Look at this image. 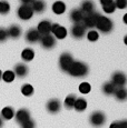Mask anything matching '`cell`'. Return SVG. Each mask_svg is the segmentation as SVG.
Wrapping results in <instances>:
<instances>
[{
	"instance_id": "obj_1",
	"label": "cell",
	"mask_w": 127,
	"mask_h": 128,
	"mask_svg": "<svg viewBox=\"0 0 127 128\" xmlns=\"http://www.w3.org/2000/svg\"><path fill=\"white\" fill-rule=\"evenodd\" d=\"M88 71H89L88 66H87L86 64L82 62V61H74V64L72 65L68 74H69L70 76H72V77L82 78L88 75Z\"/></svg>"
},
{
	"instance_id": "obj_2",
	"label": "cell",
	"mask_w": 127,
	"mask_h": 128,
	"mask_svg": "<svg viewBox=\"0 0 127 128\" xmlns=\"http://www.w3.org/2000/svg\"><path fill=\"white\" fill-rule=\"evenodd\" d=\"M96 28L102 34H109L114 28V22L108 18V17L100 16L98 19V21H97Z\"/></svg>"
},
{
	"instance_id": "obj_3",
	"label": "cell",
	"mask_w": 127,
	"mask_h": 128,
	"mask_svg": "<svg viewBox=\"0 0 127 128\" xmlns=\"http://www.w3.org/2000/svg\"><path fill=\"white\" fill-rule=\"evenodd\" d=\"M74 58H72V56L70 55V54L68 52H65L62 54V56H60L59 58V67L60 69H62L64 72H68L70 69V67H72V65L74 64Z\"/></svg>"
},
{
	"instance_id": "obj_4",
	"label": "cell",
	"mask_w": 127,
	"mask_h": 128,
	"mask_svg": "<svg viewBox=\"0 0 127 128\" xmlns=\"http://www.w3.org/2000/svg\"><path fill=\"white\" fill-rule=\"evenodd\" d=\"M17 14H18V17L21 20H29V19H31L34 16V11H32V9H31V4H22L19 7L18 11H17Z\"/></svg>"
},
{
	"instance_id": "obj_5",
	"label": "cell",
	"mask_w": 127,
	"mask_h": 128,
	"mask_svg": "<svg viewBox=\"0 0 127 128\" xmlns=\"http://www.w3.org/2000/svg\"><path fill=\"white\" fill-rule=\"evenodd\" d=\"M89 122L94 127H102L106 122V116L102 112H95L90 115Z\"/></svg>"
},
{
	"instance_id": "obj_6",
	"label": "cell",
	"mask_w": 127,
	"mask_h": 128,
	"mask_svg": "<svg viewBox=\"0 0 127 128\" xmlns=\"http://www.w3.org/2000/svg\"><path fill=\"white\" fill-rule=\"evenodd\" d=\"M99 17H100V14H98V12H92V14H86V16L84 17V20H82V24H84L85 27L89 29H92L96 27L97 24V21H98Z\"/></svg>"
},
{
	"instance_id": "obj_7",
	"label": "cell",
	"mask_w": 127,
	"mask_h": 128,
	"mask_svg": "<svg viewBox=\"0 0 127 128\" xmlns=\"http://www.w3.org/2000/svg\"><path fill=\"white\" fill-rule=\"evenodd\" d=\"M116 88L118 87H124L127 82V77L124 72L122 71H116L112 76V82H110Z\"/></svg>"
},
{
	"instance_id": "obj_8",
	"label": "cell",
	"mask_w": 127,
	"mask_h": 128,
	"mask_svg": "<svg viewBox=\"0 0 127 128\" xmlns=\"http://www.w3.org/2000/svg\"><path fill=\"white\" fill-rule=\"evenodd\" d=\"M51 35H54V37H55L56 39L62 40V39H65L66 37H67V29L58 24H52V27H51Z\"/></svg>"
},
{
	"instance_id": "obj_9",
	"label": "cell",
	"mask_w": 127,
	"mask_h": 128,
	"mask_svg": "<svg viewBox=\"0 0 127 128\" xmlns=\"http://www.w3.org/2000/svg\"><path fill=\"white\" fill-rule=\"evenodd\" d=\"M86 27L82 24H74V26L72 27V36L76 39H82V37L86 35Z\"/></svg>"
},
{
	"instance_id": "obj_10",
	"label": "cell",
	"mask_w": 127,
	"mask_h": 128,
	"mask_svg": "<svg viewBox=\"0 0 127 128\" xmlns=\"http://www.w3.org/2000/svg\"><path fill=\"white\" fill-rule=\"evenodd\" d=\"M51 27H52V24L49 20H42L39 22L38 27L36 29L40 34V36H47L51 34Z\"/></svg>"
},
{
	"instance_id": "obj_11",
	"label": "cell",
	"mask_w": 127,
	"mask_h": 128,
	"mask_svg": "<svg viewBox=\"0 0 127 128\" xmlns=\"http://www.w3.org/2000/svg\"><path fill=\"white\" fill-rule=\"evenodd\" d=\"M40 45L45 49H52L56 46V38L52 35H47V36H41L40 38Z\"/></svg>"
},
{
	"instance_id": "obj_12",
	"label": "cell",
	"mask_w": 127,
	"mask_h": 128,
	"mask_svg": "<svg viewBox=\"0 0 127 128\" xmlns=\"http://www.w3.org/2000/svg\"><path fill=\"white\" fill-rule=\"evenodd\" d=\"M40 34L38 32V30L36 28H31L27 31L26 34V40L28 41L29 44H36L38 41H40Z\"/></svg>"
},
{
	"instance_id": "obj_13",
	"label": "cell",
	"mask_w": 127,
	"mask_h": 128,
	"mask_svg": "<svg viewBox=\"0 0 127 128\" xmlns=\"http://www.w3.org/2000/svg\"><path fill=\"white\" fill-rule=\"evenodd\" d=\"M14 117H16L17 122H19L20 125L24 124V122H28L29 119H31L29 110L28 109H25V108H22V109H19L18 112H16Z\"/></svg>"
},
{
	"instance_id": "obj_14",
	"label": "cell",
	"mask_w": 127,
	"mask_h": 128,
	"mask_svg": "<svg viewBox=\"0 0 127 128\" xmlns=\"http://www.w3.org/2000/svg\"><path fill=\"white\" fill-rule=\"evenodd\" d=\"M62 109V102L59 99H51L47 102V110L50 114H57Z\"/></svg>"
},
{
	"instance_id": "obj_15",
	"label": "cell",
	"mask_w": 127,
	"mask_h": 128,
	"mask_svg": "<svg viewBox=\"0 0 127 128\" xmlns=\"http://www.w3.org/2000/svg\"><path fill=\"white\" fill-rule=\"evenodd\" d=\"M14 76H17L19 78H25L28 75V67H27L25 64H17L14 66Z\"/></svg>"
},
{
	"instance_id": "obj_16",
	"label": "cell",
	"mask_w": 127,
	"mask_h": 128,
	"mask_svg": "<svg viewBox=\"0 0 127 128\" xmlns=\"http://www.w3.org/2000/svg\"><path fill=\"white\" fill-rule=\"evenodd\" d=\"M69 17H70V20L74 24H82V20H84L85 14H82L80 9H74V10L70 11Z\"/></svg>"
},
{
	"instance_id": "obj_17",
	"label": "cell",
	"mask_w": 127,
	"mask_h": 128,
	"mask_svg": "<svg viewBox=\"0 0 127 128\" xmlns=\"http://www.w3.org/2000/svg\"><path fill=\"white\" fill-rule=\"evenodd\" d=\"M80 10H82V12L85 14V16H86V14H92V12H95V4L92 1H89V0L82 2Z\"/></svg>"
},
{
	"instance_id": "obj_18",
	"label": "cell",
	"mask_w": 127,
	"mask_h": 128,
	"mask_svg": "<svg viewBox=\"0 0 127 128\" xmlns=\"http://www.w3.org/2000/svg\"><path fill=\"white\" fill-rule=\"evenodd\" d=\"M100 4L106 14H113L116 10L115 1H113V0H100Z\"/></svg>"
},
{
	"instance_id": "obj_19",
	"label": "cell",
	"mask_w": 127,
	"mask_h": 128,
	"mask_svg": "<svg viewBox=\"0 0 127 128\" xmlns=\"http://www.w3.org/2000/svg\"><path fill=\"white\" fill-rule=\"evenodd\" d=\"M7 31H8V37H10V38L12 39H17L19 38V37L21 36V28L18 26V24H12V26L9 27V29H7Z\"/></svg>"
},
{
	"instance_id": "obj_20",
	"label": "cell",
	"mask_w": 127,
	"mask_h": 128,
	"mask_svg": "<svg viewBox=\"0 0 127 128\" xmlns=\"http://www.w3.org/2000/svg\"><path fill=\"white\" fill-rule=\"evenodd\" d=\"M31 9H32L34 14L37 12V14H41V12L45 11L46 9V2L41 1V0H38V1H32L31 4Z\"/></svg>"
},
{
	"instance_id": "obj_21",
	"label": "cell",
	"mask_w": 127,
	"mask_h": 128,
	"mask_svg": "<svg viewBox=\"0 0 127 128\" xmlns=\"http://www.w3.org/2000/svg\"><path fill=\"white\" fill-rule=\"evenodd\" d=\"M14 115H16V112H14L12 107H4V109L1 110V118L4 120L12 119L14 117Z\"/></svg>"
},
{
	"instance_id": "obj_22",
	"label": "cell",
	"mask_w": 127,
	"mask_h": 128,
	"mask_svg": "<svg viewBox=\"0 0 127 128\" xmlns=\"http://www.w3.org/2000/svg\"><path fill=\"white\" fill-rule=\"evenodd\" d=\"M52 11L55 14H62L66 11V4L62 1H56L52 4Z\"/></svg>"
},
{
	"instance_id": "obj_23",
	"label": "cell",
	"mask_w": 127,
	"mask_h": 128,
	"mask_svg": "<svg viewBox=\"0 0 127 128\" xmlns=\"http://www.w3.org/2000/svg\"><path fill=\"white\" fill-rule=\"evenodd\" d=\"M115 97L117 98V100L119 102H125L127 99V89L125 87H118L115 90Z\"/></svg>"
},
{
	"instance_id": "obj_24",
	"label": "cell",
	"mask_w": 127,
	"mask_h": 128,
	"mask_svg": "<svg viewBox=\"0 0 127 128\" xmlns=\"http://www.w3.org/2000/svg\"><path fill=\"white\" fill-rule=\"evenodd\" d=\"M21 58H22L24 61L29 62V61H31L34 58H35V51H34L31 48L24 49L22 52H21Z\"/></svg>"
},
{
	"instance_id": "obj_25",
	"label": "cell",
	"mask_w": 127,
	"mask_h": 128,
	"mask_svg": "<svg viewBox=\"0 0 127 128\" xmlns=\"http://www.w3.org/2000/svg\"><path fill=\"white\" fill-rule=\"evenodd\" d=\"M87 108V102L85 98H78L75 102V106H74V109H76L77 112H85Z\"/></svg>"
},
{
	"instance_id": "obj_26",
	"label": "cell",
	"mask_w": 127,
	"mask_h": 128,
	"mask_svg": "<svg viewBox=\"0 0 127 128\" xmlns=\"http://www.w3.org/2000/svg\"><path fill=\"white\" fill-rule=\"evenodd\" d=\"M115 90H116V87L112 84L110 82H105L104 86H102V92L107 96H112L115 94Z\"/></svg>"
},
{
	"instance_id": "obj_27",
	"label": "cell",
	"mask_w": 127,
	"mask_h": 128,
	"mask_svg": "<svg viewBox=\"0 0 127 128\" xmlns=\"http://www.w3.org/2000/svg\"><path fill=\"white\" fill-rule=\"evenodd\" d=\"M77 97L75 95H69L67 98L65 99V107L67 109H72L75 106V102H76Z\"/></svg>"
},
{
	"instance_id": "obj_28",
	"label": "cell",
	"mask_w": 127,
	"mask_h": 128,
	"mask_svg": "<svg viewBox=\"0 0 127 128\" xmlns=\"http://www.w3.org/2000/svg\"><path fill=\"white\" fill-rule=\"evenodd\" d=\"M2 80H4V82H12L14 80V78H16V76H14V71L11 70H7L4 71V74H2Z\"/></svg>"
},
{
	"instance_id": "obj_29",
	"label": "cell",
	"mask_w": 127,
	"mask_h": 128,
	"mask_svg": "<svg viewBox=\"0 0 127 128\" xmlns=\"http://www.w3.org/2000/svg\"><path fill=\"white\" fill-rule=\"evenodd\" d=\"M34 87L31 85H29V84H26V85H24L22 87H21V92H22L24 96H26V97H30V96L34 95Z\"/></svg>"
},
{
	"instance_id": "obj_30",
	"label": "cell",
	"mask_w": 127,
	"mask_h": 128,
	"mask_svg": "<svg viewBox=\"0 0 127 128\" xmlns=\"http://www.w3.org/2000/svg\"><path fill=\"white\" fill-rule=\"evenodd\" d=\"M10 11V4L8 1H0V14H7Z\"/></svg>"
},
{
	"instance_id": "obj_31",
	"label": "cell",
	"mask_w": 127,
	"mask_h": 128,
	"mask_svg": "<svg viewBox=\"0 0 127 128\" xmlns=\"http://www.w3.org/2000/svg\"><path fill=\"white\" fill-rule=\"evenodd\" d=\"M90 90H92V86H90V84H88V82H82L79 85V92L82 94H84V95L89 94Z\"/></svg>"
},
{
	"instance_id": "obj_32",
	"label": "cell",
	"mask_w": 127,
	"mask_h": 128,
	"mask_svg": "<svg viewBox=\"0 0 127 128\" xmlns=\"http://www.w3.org/2000/svg\"><path fill=\"white\" fill-rule=\"evenodd\" d=\"M87 39H88L89 41H92V42H95V41H97L99 39V34L98 31L96 30H90L88 34H87Z\"/></svg>"
},
{
	"instance_id": "obj_33",
	"label": "cell",
	"mask_w": 127,
	"mask_h": 128,
	"mask_svg": "<svg viewBox=\"0 0 127 128\" xmlns=\"http://www.w3.org/2000/svg\"><path fill=\"white\" fill-rule=\"evenodd\" d=\"M109 128H127V120H120V122H115L110 125Z\"/></svg>"
},
{
	"instance_id": "obj_34",
	"label": "cell",
	"mask_w": 127,
	"mask_h": 128,
	"mask_svg": "<svg viewBox=\"0 0 127 128\" xmlns=\"http://www.w3.org/2000/svg\"><path fill=\"white\" fill-rule=\"evenodd\" d=\"M8 31L7 29H4V27H0V42H4L8 39Z\"/></svg>"
},
{
	"instance_id": "obj_35",
	"label": "cell",
	"mask_w": 127,
	"mask_h": 128,
	"mask_svg": "<svg viewBox=\"0 0 127 128\" xmlns=\"http://www.w3.org/2000/svg\"><path fill=\"white\" fill-rule=\"evenodd\" d=\"M115 6H116V9L124 10V9L127 8V0H117L115 2Z\"/></svg>"
},
{
	"instance_id": "obj_36",
	"label": "cell",
	"mask_w": 127,
	"mask_h": 128,
	"mask_svg": "<svg viewBox=\"0 0 127 128\" xmlns=\"http://www.w3.org/2000/svg\"><path fill=\"white\" fill-rule=\"evenodd\" d=\"M20 126H21V128H36V122H34L32 119H29L28 122L21 124Z\"/></svg>"
},
{
	"instance_id": "obj_37",
	"label": "cell",
	"mask_w": 127,
	"mask_h": 128,
	"mask_svg": "<svg viewBox=\"0 0 127 128\" xmlns=\"http://www.w3.org/2000/svg\"><path fill=\"white\" fill-rule=\"evenodd\" d=\"M123 20H124V24H127V14H125V16H124Z\"/></svg>"
},
{
	"instance_id": "obj_38",
	"label": "cell",
	"mask_w": 127,
	"mask_h": 128,
	"mask_svg": "<svg viewBox=\"0 0 127 128\" xmlns=\"http://www.w3.org/2000/svg\"><path fill=\"white\" fill-rule=\"evenodd\" d=\"M2 126H4V119H2V118L0 117V128H1Z\"/></svg>"
},
{
	"instance_id": "obj_39",
	"label": "cell",
	"mask_w": 127,
	"mask_h": 128,
	"mask_svg": "<svg viewBox=\"0 0 127 128\" xmlns=\"http://www.w3.org/2000/svg\"><path fill=\"white\" fill-rule=\"evenodd\" d=\"M124 42H125V45L127 46V35L125 36V38H124Z\"/></svg>"
},
{
	"instance_id": "obj_40",
	"label": "cell",
	"mask_w": 127,
	"mask_h": 128,
	"mask_svg": "<svg viewBox=\"0 0 127 128\" xmlns=\"http://www.w3.org/2000/svg\"><path fill=\"white\" fill-rule=\"evenodd\" d=\"M1 77H2V71L0 70V79H1Z\"/></svg>"
}]
</instances>
